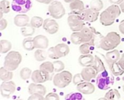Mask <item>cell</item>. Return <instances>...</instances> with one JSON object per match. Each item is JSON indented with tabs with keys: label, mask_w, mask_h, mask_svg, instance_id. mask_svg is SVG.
Returning <instances> with one entry per match:
<instances>
[{
	"label": "cell",
	"mask_w": 124,
	"mask_h": 100,
	"mask_svg": "<svg viewBox=\"0 0 124 100\" xmlns=\"http://www.w3.org/2000/svg\"><path fill=\"white\" fill-rule=\"evenodd\" d=\"M121 43V36L116 32H110L107 34L106 36L102 37L98 48H102L104 50H114Z\"/></svg>",
	"instance_id": "cell-1"
},
{
	"label": "cell",
	"mask_w": 124,
	"mask_h": 100,
	"mask_svg": "<svg viewBox=\"0 0 124 100\" xmlns=\"http://www.w3.org/2000/svg\"><path fill=\"white\" fill-rule=\"evenodd\" d=\"M22 61L21 54L15 50H12L7 53L4 58V67L9 71H13L16 70Z\"/></svg>",
	"instance_id": "cell-2"
},
{
	"label": "cell",
	"mask_w": 124,
	"mask_h": 100,
	"mask_svg": "<svg viewBox=\"0 0 124 100\" xmlns=\"http://www.w3.org/2000/svg\"><path fill=\"white\" fill-rule=\"evenodd\" d=\"M114 75L110 74L108 71L105 70L100 72L96 77V83L97 87L101 90L109 89L114 84Z\"/></svg>",
	"instance_id": "cell-3"
},
{
	"label": "cell",
	"mask_w": 124,
	"mask_h": 100,
	"mask_svg": "<svg viewBox=\"0 0 124 100\" xmlns=\"http://www.w3.org/2000/svg\"><path fill=\"white\" fill-rule=\"evenodd\" d=\"M73 81V75L68 71H62L53 76V84L56 87L62 89L68 87Z\"/></svg>",
	"instance_id": "cell-4"
},
{
	"label": "cell",
	"mask_w": 124,
	"mask_h": 100,
	"mask_svg": "<svg viewBox=\"0 0 124 100\" xmlns=\"http://www.w3.org/2000/svg\"><path fill=\"white\" fill-rule=\"evenodd\" d=\"M68 24L73 32H79L84 27V21L80 14L70 13L68 17Z\"/></svg>",
	"instance_id": "cell-5"
},
{
	"label": "cell",
	"mask_w": 124,
	"mask_h": 100,
	"mask_svg": "<svg viewBox=\"0 0 124 100\" xmlns=\"http://www.w3.org/2000/svg\"><path fill=\"white\" fill-rule=\"evenodd\" d=\"M48 10L51 17L57 19H61L65 14V9L62 4L58 1L52 2L48 7Z\"/></svg>",
	"instance_id": "cell-6"
},
{
	"label": "cell",
	"mask_w": 124,
	"mask_h": 100,
	"mask_svg": "<svg viewBox=\"0 0 124 100\" xmlns=\"http://www.w3.org/2000/svg\"><path fill=\"white\" fill-rule=\"evenodd\" d=\"M31 0H13L12 1V9L20 14L28 12L32 7Z\"/></svg>",
	"instance_id": "cell-7"
},
{
	"label": "cell",
	"mask_w": 124,
	"mask_h": 100,
	"mask_svg": "<svg viewBox=\"0 0 124 100\" xmlns=\"http://www.w3.org/2000/svg\"><path fill=\"white\" fill-rule=\"evenodd\" d=\"M16 90V85L12 81H3L0 86V92L3 97L9 98L10 96L15 93Z\"/></svg>",
	"instance_id": "cell-8"
},
{
	"label": "cell",
	"mask_w": 124,
	"mask_h": 100,
	"mask_svg": "<svg viewBox=\"0 0 124 100\" xmlns=\"http://www.w3.org/2000/svg\"><path fill=\"white\" fill-rule=\"evenodd\" d=\"M80 16L84 22H93L97 20L99 17V12L92 8L85 9L81 14Z\"/></svg>",
	"instance_id": "cell-9"
},
{
	"label": "cell",
	"mask_w": 124,
	"mask_h": 100,
	"mask_svg": "<svg viewBox=\"0 0 124 100\" xmlns=\"http://www.w3.org/2000/svg\"><path fill=\"white\" fill-rule=\"evenodd\" d=\"M43 27L44 30L50 35H54L59 30L58 23L56 22V20L51 18H47L44 21Z\"/></svg>",
	"instance_id": "cell-10"
},
{
	"label": "cell",
	"mask_w": 124,
	"mask_h": 100,
	"mask_svg": "<svg viewBox=\"0 0 124 100\" xmlns=\"http://www.w3.org/2000/svg\"><path fill=\"white\" fill-rule=\"evenodd\" d=\"M81 34L84 43H90L98 33L94 28L89 27H84L81 31Z\"/></svg>",
	"instance_id": "cell-11"
},
{
	"label": "cell",
	"mask_w": 124,
	"mask_h": 100,
	"mask_svg": "<svg viewBox=\"0 0 124 100\" xmlns=\"http://www.w3.org/2000/svg\"><path fill=\"white\" fill-rule=\"evenodd\" d=\"M97 74H98L97 71L92 66L84 67L81 72V75L83 79L86 81H92V79H94V78L97 77Z\"/></svg>",
	"instance_id": "cell-12"
},
{
	"label": "cell",
	"mask_w": 124,
	"mask_h": 100,
	"mask_svg": "<svg viewBox=\"0 0 124 100\" xmlns=\"http://www.w3.org/2000/svg\"><path fill=\"white\" fill-rule=\"evenodd\" d=\"M77 89L84 94H92L94 92L95 87L91 82L84 81L77 85Z\"/></svg>",
	"instance_id": "cell-13"
},
{
	"label": "cell",
	"mask_w": 124,
	"mask_h": 100,
	"mask_svg": "<svg viewBox=\"0 0 124 100\" xmlns=\"http://www.w3.org/2000/svg\"><path fill=\"white\" fill-rule=\"evenodd\" d=\"M33 44L36 48L46 49L49 46V40L44 35H36L35 38H33Z\"/></svg>",
	"instance_id": "cell-14"
},
{
	"label": "cell",
	"mask_w": 124,
	"mask_h": 100,
	"mask_svg": "<svg viewBox=\"0 0 124 100\" xmlns=\"http://www.w3.org/2000/svg\"><path fill=\"white\" fill-rule=\"evenodd\" d=\"M115 20H116V19L114 18V17L107 9L103 11L100 15V23L104 26L112 25L114 23Z\"/></svg>",
	"instance_id": "cell-15"
},
{
	"label": "cell",
	"mask_w": 124,
	"mask_h": 100,
	"mask_svg": "<svg viewBox=\"0 0 124 100\" xmlns=\"http://www.w3.org/2000/svg\"><path fill=\"white\" fill-rule=\"evenodd\" d=\"M39 69L41 71H43L45 74L47 75V76L49 78V81L52 80L53 74H54V72H55L54 71V68L53 63L50 62V61L44 62L42 64L40 65Z\"/></svg>",
	"instance_id": "cell-16"
},
{
	"label": "cell",
	"mask_w": 124,
	"mask_h": 100,
	"mask_svg": "<svg viewBox=\"0 0 124 100\" xmlns=\"http://www.w3.org/2000/svg\"><path fill=\"white\" fill-rule=\"evenodd\" d=\"M31 79L34 83L36 84H42L46 81H49V78L46 74H45L43 71L39 70H35L31 75Z\"/></svg>",
	"instance_id": "cell-17"
},
{
	"label": "cell",
	"mask_w": 124,
	"mask_h": 100,
	"mask_svg": "<svg viewBox=\"0 0 124 100\" xmlns=\"http://www.w3.org/2000/svg\"><path fill=\"white\" fill-rule=\"evenodd\" d=\"M28 93L30 94H40L42 95H45L46 94V87L41 84H36V83H32L31 84H29L28 86Z\"/></svg>",
	"instance_id": "cell-18"
},
{
	"label": "cell",
	"mask_w": 124,
	"mask_h": 100,
	"mask_svg": "<svg viewBox=\"0 0 124 100\" xmlns=\"http://www.w3.org/2000/svg\"><path fill=\"white\" fill-rule=\"evenodd\" d=\"M55 53L59 58L66 56L70 53V48L65 43H60L54 47Z\"/></svg>",
	"instance_id": "cell-19"
},
{
	"label": "cell",
	"mask_w": 124,
	"mask_h": 100,
	"mask_svg": "<svg viewBox=\"0 0 124 100\" xmlns=\"http://www.w3.org/2000/svg\"><path fill=\"white\" fill-rule=\"evenodd\" d=\"M70 9L71 13H75L80 14L85 9H84V4L81 0H74L71 3H70Z\"/></svg>",
	"instance_id": "cell-20"
},
{
	"label": "cell",
	"mask_w": 124,
	"mask_h": 100,
	"mask_svg": "<svg viewBox=\"0 0 124 100\" xmlns=\"http://www.w3.org/2000/svg\"><path fill=\"white\" fill-rule=\"evenodd\" d=\"M14 23L17 27H25L29 24V17L24 14H19L15 17Z\"/></svg>",
	"instance_id": "cell-21"
},
{
	"label": "cell",
	"mask_w": 124,
	"mask_h": 100,
	"mask_svg": "<svg viewBox=\"0 0 124 100\" xmlns=\"http://www.w3.org/2000/svg\"><path fill=\"white\" fill-rule=\"evenodd\" d=\"M94 61V56L92 54H82L78 58V63L81 66L86 67L92 65Z\"/></svg>",
	"instance_id": "cell-22"
},
{
	"label": "cell",
	"mask_w": 124,
	"mask_h": 100,
	"mask_svg": "<svg viewBox=\"0 0 124 100\" xmlns=\"http://www.w3.org/2000/svg\"><path fill=\"white\" fill-rule=\"evenodd\" d=\"M105 58L108 64L114 62H118L121 58V54L118 50H113L106 53Z\"/></svg>",
	"instance_id": "cell-23"
},
{
	"label": "cell",
	"mask_w": 124,
	"mask_h": 100,
	"mask_svg": "<svg viewBox=\"0 0 124 100\" xmlns=\"http://www.w3.org/2000/svg\"><path fill=\"white\" fill-rule=\"evenodd\" d=\"M111 73L114 76H121L124 73V70L121 67L118 62H114L108 64Z\"/></svg>",
	"instance_id": "cell-24"
},
{
	"label": "cell",
	"mask_w": 124,
	"mask_h": 100,
	"mask_svg": "<svg viewBox=\"0 0 124 100\" xmlns=\"http://www.w3.org/2000/svg\"><path fill=\"white\" fill-rule=\"evenodd\" d=\"M13 78V73L11 71L7 70L4 66L0 69V79L2 81H11Z\"/></svg>",
	"instance_id": "cell-25"
},
{
	"label": "cell",
	"mask_w": 124,
	"mask_h": 100,
	"mask_svg": "<svg viewBox=\"0 0 124 100\" xmlns=\"http://www.w3.org/2000/svg\"><path fill=\"white\" fill-rule=\"evenodd\" d=\"M92 66L95 69V70L97 71L98 74L100 72H102L105 70L104 63L102 62V61L100 59V58L98 56H94V61Z\"/></svg>",
	"instance_id": "cell-26"
},
{
	"label": "cell",
	"mask_w": 124,
	"mask_h": 100,
	"mask_svg": "<svg viewBox=\"0 0 124 100\" xmlns=\"http://www.w3.org/2000/svg\"><path fill=\"white\" fill-rule=\"evenodd\" d=\"M23 47L28 51L33 50L35 48L33 44V38H32L31 36L25 38L23 41Z\"/></svg>",
	"instance_id": "cell-27"
},
{
	"label": "cell",
	"mask_w": 124,
	"mask_h": 100,
	"mask_svg": "<svg viewBox=\"0 0 124 100\" xmlns=\"http://www.w3.org/2000/svg\"><path fill=\"white\" fill-rule=\"evenodd\" d=\"M106 9L114 17L115 19L118 17L121 13V9L120 8V6H118V4H112L110 6H108Z\"/></svg>",
	"instance_id": "cell-28"
},
{
	"label": "cell",
	"mask_w": 124,
	"mask_h": 100,
	"mask_svg": "<svg viewBox=\"0 0 124 100\" xmlns=\"http://www.w3.org/2000/svg\"><path fill=\"white\" fill-rule=\"evenodd\" d=\"M94 45L91 43H84L79 47V51L81 54H89L94 49Z\"/></svg>",
	"instance_id": "cell-29"
},
{
	"label": "cell",
	"mask_w": 124,
	"mask_h": 100,
	"mask_svg": "<svg viewBox=\"0 0 124 100\" xmlns=\"http://www.w3.org/2000/svg\"><path fill=\"white\" fill-rule=\"evenodd\" d=\"M12 49V43L7 40H1L0 41V52L1 53H6L10 51Z\"/></svg>",
	"instance_id": "cell-30"
},
{
	"label": "cell",
	"mask_w": 124,
	"mask_h": 100,
	"mask_svg": "<svg viewBox=\"0 0 124 100\" xmlns=\"http://www.w3.org/2000/svg\"><path fill=\"white\" fill-rule=\"evenodd\" d=\"M21 33L23 36L25 37H31V35H33L35 32V28L33 27H32L30 24H28V25L21 27L20 29Z\"/></svg>",
	"instance_id": "cell-31"
},
{
	"label": "cell",
	"mask_w": 124,
	"mask_h": 100,
	"mask_svg": "<svg viewBox=\"0 0 124 100\" xmlns=\"http://www.w3.org/2000/svg\"><path fill=\"white\" fill-rule=\"evenodd\" d=\"M70 41L74 45H81L83 43V39L81 32H73L70 35Z\"/></svg>",
	"instance_id": "cell-32"
},
{
	"label": "cell",
	"mask_w": 124,
	"mask_h": 100,
	"mask_svg": "<svg viewBox=\"0 0 124 100\" xmlns=\"http://www.w3.org/2000/svg\"><path fill=\"white\" fill-rule=\"evenodd\" d=\"M44 19L38 16H34L33 17L31 20H30V25L33 27L34 28H39L41 26H43L44 24Z\"/></svg>",
	"instance_id": "cell-33"
},
{
	"label": "cell",
	"mask_w": 124,
	"mask_h": 100,
	"mask_svg": "<svg viewBox=\"0 0 124 100\" xmlns=\"http://www.w3.org/2000/svg\"><path fill=\"white\" fill-rule=\"evenodd\" d=\"M105 97L107 100H119L121 98V94L116 89H110L107 94H105Z\"/></svg>",
	"instance_id": "cell-34"
},
{
	"label": "cell",
	"mask_w": 124,
	"mask_h": 100,
	"mask_svg": "<svg viewBox=\"0 0 124 100\" xmlns=\"http://www.w3.org/2000/svg\"><path fill=\"white\" fill-rule=\"evenodd\" d=\"M32 71L30 69L25 67V68H23L20 70V78L23 79V80H27L30 77H31V75H32Z\"/></svg>",
	"instance_id": "cell-35"
},
{
	"label": "cell",
	"mask_w": 124,
	"mask_h": 100,
	"mask_svg": "<svg viewBox=\"0 0 124 100\" xmlns=\"http://www.w3.org/2000/svg\"><path fill=\"white\" fill-rule=\"evenodd\" d=\"M90 8L100 12L103 8V2L101 0H92L90 2Z\"/></svg>",
	"instance_id": "cell-36"
},
{
	"label": "cell",
	"mask_w": 124,
	"mask_h": 100,
	"mask_svg": "<svg viewBox=\"0 0 124 100\" xmlns=\"http://www.w3.org/2000/svg\"><path fill=\"white\" fill-rule=\"evenodd\" d=\"M0 10L4 14L9 13L10 11L9 1H7V0H1L0 2Z\"/></svg>",
	"instance_id": "cell-37"
},
{
	"label": "cell",
	"mask_w": 124,
	"mask_h": 100,
	"mask_svg": "<svg viewBox=\"0 0 124 100\" xmlns=\"http://www.w3.org/2000/svg\"><path fill=\"white\" fill-rule=\"evenodd\" d=\"M44 51L43 49H38L34 53V57L35 59L37 61H44L46 59V56L44 54Z\"/></svg>",
	"instance_id": "cell-38"
},
{
	"label": "cell",
	"mask_w": 124,
	"mask_h": 100,
	"mask_svg": "<svg viewBox=\"0 0 124 100\" xmlns=\"http://www.w3.org/2000/svg\"><path fill=\"white\" fill-rule=\"evenodd\" d=\"M54 64V71L57 73L61 72L64 71L65 69V64L62 61H55L53 62Z\"/></svg>",
	"instance_id": "cell-39"
},
{
	"label": "cell",
	"mask_w": 124,
	"mask_h": 100,
	"mask_svg": "<svg viewBox=\"0 0 124 100\" xmlns=\"http://www.w3.org/2000/svg\"><path fill=\"white\" fill-rule=\"evenodd\" d=\"M82 94V93H81ZM81 93H72L65 97V100H82L83 96Z\"/></svg>",
	"instance_id": "cell-40"
},
{
	"label": "cell",
	"mask_w": 124,
	"mask_h": 100,
	"mask_svg": "<svg viewBox=\"0 0 124 100\" xmlns=\"http://www.w3.org/2000/svg\"><path fill=\"white\" fill-rule=\"evenodd\" d=\"M47 54H48V56L51 58V59H58V56H57L56 53H55V50H54V47H52L48 49V51H47Z\"/></svg>",
	"instance_id": "cell-41"
},
{
	"label": "cell",
	"mask_w": 124,
	"mask_h": 100,
	"mask_svg": "<svg viewBox=\"0 0 124 100\" xmlns=\"http://www.w3.org/2000/svg\"><path fill=\"white\" fill-rule=\"evenodd\" d=\"M73 84H74L75 85H78V84H80V83L84 81V80L83 79V78H82L81 74H78L75 75V76L73 78Z\"/></svg>",
	"instance_id": "cell-42"
},
{
	"label": "cell",
	"mask_w": 124,
	"mask_h": 100,
	"mask_svg": "<svg viewBox=\"0 0 124 100\" xmlns=\"http://www.w3.org/2000/svg\"><path fill=\"white\" fill-rule=\"evenodd\" d=\"M45 100H59V96H58V94H56V93L51 92V93H49L48 94H46V96L45 97Z\"/></svg>",
	"instance_id": "cell-43"
},
{
	"label": "cell",
	"mask_w": 124,
	"mask_h": 100,
	"mask_svg": "<svg viewBox=\"0 0 124 100\" xmlns=\"http://www.w3.org/2000/svg\"><path fill=\"white\" fill-rule=\"evenodd\" d=\"M28 100H45V97H44V95L42 94H31V96L28 97Z\"/></svg>",
	"instance_id": "cell-44"
},
{
	"label": "cell",
	"mask_w": 124,
	"mask_h": 100,
	"mask_svg": "<svg viewBox=\"0 0 124 100\" xmlns=\"http://www.w3.org/2000/svg\"><path fill=\"white\" fill-rule=\"evenodd\" d=\"M7 27V21L6 19H0V30H4Z\"/></svg>",
	"instance_id": "cell-45"
},
{
	"label": "cell",
	"mask_w": 124,
	"mask_h": 100,
	"mask_svg": "<svg viewBox=\"0 0 124 100\" xmlns=\"http://www.w3.org/2000/svg\"><path fill=\"white\" fill-rule=\"evenodd\" d=\"M118 63H119V65L121 66V67L124 70V53L122 54V56H121V58L118 61Z\"/></svg>",
	"instance_id": "cell-46"
},
{
	"label": "cell",
	"mask_w": 124,
	"mask_h": 100,
	"mask_svg": "<svg viewBox=\"0 0 124 100\" xmlns=\"http://www.w3.org/2000/svg\"><path fill=\"white\" fill-rule=\"evenodd\" d=\"M118 28H119V31H120L123 35H124V19L121 22Z\"/></svg>",
	"instance_id": "cell-47"
},
{
	"label": "cell",
	"mask_w": 124,
	"mask_h": 100,
	"mask_svg": "<svg viewBox=\"0 0 124 100\" xmlns=\"http://www.w3.org/2000/svg\"><path fill=\"white\" fill-rule=\"evenodd\" d=\"M36 1L39 2V3H42V4H51L52 2H53L54 0H36Z\"/></svg>",
	"instance_id": "cell-48"
},
{
	"label": "cell",
	"mask_w": 124,
	"mask_h": 100,
	"mask_svg": "<svg viewBox=\"0 0 124 100\" xmlns=\"http://www.w3.org/2000/svg\"><path fill=\"white\" fill-rule=\"evenodd\" d=\"M123 1L124 0H109V1L113 4H120L123 2Z\"/></svg>",
	"instance_id": "cell-49"
},
{
	"label": "cell",
	"mask_w": 124,
	"mask_h": 100,
	"mask_svg": "<svg viewBox=\"0 0 124 100\" xmlns=\"http://www.w3.org/2000/svg\"><path fill=\"white\" fill-rule=\"evenodd\" d=\"M119 6H120L121 9V12L124 13V0L123 1V2H122V3H121V4H119Z\"/></svg>",
	"instance_id": "cell-50"
},
{
	"label": "cell",
	"mask_w": 124,
	"mask_h": 100,
	"mask_svg": "<svg viewBox=\"0 0 124 100\" xmlns=\"http://www.w3.org/2000/svg\"><path fill=\"white\" fill-rule=\"evenodd\" d=\"M66 3H71L72 1H73L74 0H64Z\"/></svg>",
	"instance_id": "cell-51"
},
{
	"label": "cell",
	"mask_w": 124,
	"mask_h": 100,
	"mask_svg": "<svg viewBox=\"0 0 124 100\" xmlns=\"http://www.w3.org/2000/svg\"><path fill=\"white\" fill-rule=\"evenodd\" d=\"M3 18V12L1 11L0 12V19H2Z\"/></svg>",
	"instance_id": "cell-52"
},
{
	"label": "cell",
	"mask_w": 124,
	"mask_h": 100,
	"mask_svg": "<svg viewBox=\"0 0 124 100\" xmlns=\"http://www.w3.org/2000/svg\"><path fill=\"white\" fill-rule=\"evenodd\" d=\"M123 90H124V86H123Z\"/></svg>",
	"instance_id": "cell-53"
}]
</instances>
